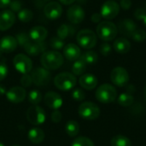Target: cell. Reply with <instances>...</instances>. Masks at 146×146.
<instances>
[{
  "instance_id": "obj_1",
  "label": "cell",
  "mask_w": 146,
  "mask_h": 146,
  "mask_svg": "<svg viewBox=\"0 0 146 146\" xmlns=\"http://www.w3.org/2000/svg\"><path fill=\"white\" fill-rule=\"evenodd\" d=\"M40 62L47 70H56L63 64V56L56 50L44 51L41 57Z\"/></svg>"
},
{
  "instance_id": "obj_2",
  "label": "cell",
  "mask_w": 146,
  "mask_h": 146,
  "mask_svg": "<svg viewBox=\"0 0 146 146\" xmlns=\"http://www.w3.org/2000/svg\"><path fill=\"white\" fill-rule=\"evenodd\" d=\"M97 34L104 41H112L118 34L117 26L110 21H101L97 27Z\"/></svg>"
},
{
  "instance_id": "obj_3",
  "label": "cell",
  "mask_w": 146,
  "mask_h": 146,
  "mask_svg": "<svg viewBox=\"0 0 146 146\" xmlns=\"http://www.w3.org/2000/svg\"><path fill=\"white\" fill-rule=\"evenodd\" d=\"M96 98L102 104H110L117 98V91L110 84H103L96 91Z\"/></svg>"
},
{
  "instance_id": "obj_4",
  "label": "cell",
  "mask_w": 146,
  "mask_h": 146,
  "mask_svg": "<svg viewBox=\"0 0 146 146\" xmlns=\"http://www.w3.org/2000/svg\"><path fill=\"white\" fill-rule=\"evenodd\" d=\"M76 82L77 80L75 78V75L68 72L58 74L54 80V84L56 87L64 92L73 89L75 86Z\"/></svg>"
},
{
  "instance_id": "obj_5",
  "label": "cell",
  "mask_w": 146,
  "mask_h": 146,
  "mask_svg": "<svg viewBox=\"0 0 146 146\" xmlns=\"http://www.w3.org/2000/svg\"><path fill=\"white\" fill-rule=\"evenodd\" d=\"M78 113L81 118L87 121H93L99 117L100 109L92 102H84L79 106Z\"/></svg>"
},
{
  "instance_id": "obj_6",
  "label": "cell",
  "mask_w": 146,
  "mask_h": 146,
  "mask_svg": "<svg viewBox=\"0 0 146 146\" xmlns=\"http://www.w3.org/2000/svg\"><path fill=\"white\" fill-rule=\"evenodd\" d=\"M76 39L80 47L84 49H87V50L92 49L93 47H95V45L97 44V41H98L96 33L90 29L80 30L77 33Z\"/></svg>"
},
{
  "instance_id": "obj_7",
  "label": "cell",
  "mask_w": 146,
  "mask_h": 146,
  "mask_svg": "<svg viewBox=\"0 0 146 146\" xmlns=\"http://www.w3.org/2000/svg\"><path fill=\"white\" fill-rule=\"evenodd\" d=\"M46 118L45 112L43 108L38 105L31 106L27 111V119L33 126H38L44 122Z\"/></svg>"
},
{
  "instance_id": "obj_8",
  "label": "cell",
  "mask_w": 146,
  "mask_h": 146,
  "mask_svg": "<svg viewBox=\"0 0 146 146\" xmlns=\"http://www.w3.org/2000/svg\"><path fill=\"white\" fill-rule=\"evenodd\" d=\"M110 80L116 86H126L129 81V74L126 68L116 67L110 73Z\"/></svg>"
},
{
  "instance_id": "obj_9",
  "label": "cell",
  "mask_w": 146,
  "mask_h": 146,
  "mask_svg": "<svg viewBox=\"0 0 146 146\" xmlns=\"http://www.w3.org/2000/svg\"><path fill=\"white\" fill-rule=\"evenodd\" d=\"M13 64L15 68V69L22 74H28L32 71L33 68V62L32 60L24 54H18L14 57Z\"/></svg>"
},
{
  "instance_id": "obj_10",
  "label": "cell",
  "mask_w": 146,
  "mask_h": 146,
  "mask_svg": "<svg viewBox=\"0 0 146 146\" xmlns=\"http://www.w3.org/2000/svg\"><path fill=\"white\" fill-rule=\"evenodd\" d=\"M119 12L120 5L114 0H108L102 5L100 14L104 19L112 20L118 15Z\"/></svg>"
},
{
  "instance_id": "obj_11",
  "label": "cell",
  "mask_w": 146,
  "mask_h": 146,
  "mask_svg": "<svg viewBox=\"0 0 146 146\" xmlns=\"http://www.w3.org/2000/svg\"><path fill=\"white\" fill-rule=\"evenodd\" d=\"M31 76L33 79V83L38 86H46L51 79L50 73L44 68H36L32 72Z\"/></svg>"
},
{
  "instance_id": "obj_12",
  "label": "cell",
  "mask_w": 146,
  "mask_h": 146,
  "mask_svg": "<svg viewBox=\"0 0 146 146\" xmlns=\"http://www.w3.org/2000/svg\"><path fill=\"white\" fill-rule=\"evenodd\" d=\"M86 16L85 10L80 5H72L68 8L67 11V17L68 21L73 24H80L81 23Z\"/></svg>"
},
{
  "instance_id": "obj_13",
  "label": "cell",
  "mask_w": 146,
  "mask_h": 146,
  "mask_svg": "<svg viewBox=\"0 0 146 146\" xmlns=\"http://www.w3.org/2000/svg\"><path fill=\"white\" fill-rule=\"evenodd\" d=\"M44 13L49 20H56L62 14V5L57 2H50L44 5Z\"/></svg>"
},
{
  "instance_id": "obj_14",
  "label": "cell",
  "mask_w": 146,
  "mask_h": 146,
  "mask_svg": "<svg viewBox=\"0 0 146 146\" xmlns=\"http://www.w3.org/2000/svg\"><path fill=\"white\" fill-rule=\"evenodd\" d=\"M6 97L9 102L13 104H19L24 101V99L26 98L27 92L23 87L14 86L6 92Z\"/></svg>"
},
{
  "instance_id": "obj_15",
  "label": "cell",
  "mask_w": 146,
  "mask_h": 146,
  "mask_svg": "<svg viewBox=\"0 0 146 146\" xmlns=\"http://www.w3.org/2000/svg\"><path fill=\"white\" fill-rule=\"evenodd\" d=\"M118 32L126 37H132L133 33L137 29V24L132 19H123L117 25Z\"/></svg>"
},
{
  "instance_id": "obj_16",
  "label": "cell",
  "mask_w": 146,
  "mask_h": 146,
  "mask_svg": "<svg viewBox=\"0 0 146 146\" xmlns=\"http://www.w3.org/2000/svg\"><path fill=\"white\" fill-rule=\"evenodd\" d=\"M15 21V15L13 11L5 9L0 12V31L9 29Z\"/></svg>"
},
{
  "instance_id": "obj_17",
  "label": "cell",
  "mask_w": 146,
  "mask_h": 146,
  "mask_svg": "<svg viewBox=\"0 0 146 146\" xmlns=\"http://www.w3.org/2000/svg\"><path fill=\"white\" fill-rule=\"evenodd\" d=\"M44 104L52 110H58L62 105V97L55 92H49L44 96Z\"/></svg>"
},
{
  "instance_id": "obj_18",
  "label": "cell",
  "mask_w": 146,
  "mask_h": 146,
  "mask_svg": "<svg viewBox=\"0 0 146 146\" xmlns=\"http://www.w3.org/2000/svg\"><path fill=\"white\" fill-rule=\"evenodd\" d=\"M18 45L17 40L12 36H5L0 39V51L3 53H10L14 51Z\"/></svg>"
},
{
  "instance_id": "obj_19",
  "label": "cell",
  "mask_w": 146,
  "mask_h": 146,
  "mask_svg": "<svg viewBox=\"0 0 146 146\" xmlns=\"http://www.w3.org/2000/svg\"><path fill=\"white\" fill-rule=\"evenodd\" d=\"M25 51L30 56H38L40 53H44L46 50V44L44 42H34L30 41L24 47Z\"/></svg>"
},
{
  "instance_id": "obj_20",
  "label": "cell",
  "mask_w": 146,
  "mask_h": 146,
  "mask_svg": "<svg viewBox=\"0 0 146 146\" xmlns=\"http://www.w3.org/2000/svg\"><path fill=\"white\" fill-rule=\"evenodd\" d=\"M63 55L68 61H76L81 56L80 49L74 44H68L63 48Z\"/></svg>"
},
{
  "instance_id": "obj_21",
  "label": "cell",
  "mask_w": 146,
  "mask_h": 146,
  "mask_svg": "<svg viewBox=\"0 0 146 146\" xmlns=\"http://www.w3.org/2000/svg\"><path fill=\"white\" fill-rule=\"evenodd\" d=\"M98 79L95 75L92 74H86L81 75V77L79 80V83L80 86L86 90L91 91L96 88L98 86Z\"/></svg>"
},
{
  "instance_id": "obj_22",
  "label": "cell",
  "mask_w": 146,
  "mask_h": 146,
  "mask_svg": "<svg viewBox=\"0 0 146 146\" xmlns=\"http://www.w3.org/2000/svg\"><path fill=\"white\" fill-rule=\"evenodd\" d=\"M28 34H29L31 40L34 42H44V40L47 37L48 31L44 27L36 26L30 30Z\"/></svg>"
},
{
  "instance_id": "obj_23",
  "label": "cell",
  "mask_w": 146,
  "mask_h": 146,
  "mask_svg": "<svg viewBox=\"0 0 146 146\" xmlns=\"http://www.w3.org/2000/svg\"><path fill=\"white\" fill-rule=\"evenodd\" d=\"M114 50L119 54H126L131 49V43L126 38H119L114 41Z\"/></svg>"
},
{
  "instance_id": "obj_24",
  "label": "cell",
  "mask_w": 146,
  "mask_h": 146,
  "mask_svg": "<svg viewBox=\"0 0 146 146\" xmlns=\"http://www.w3.org/2000/svg\"><path fill=\"white\" fill-rule=\"evenodd\" d=\"M28 139L33 143V144H40L44 141V133L42 129L38 127H34L32 128L28 132Z\"/></svg>"
},
{
  "instance_id": "obj_25",
  "label": "cell",
  "mask_w": 146,
  "mask_h": 146,
  "mask_svg": "<svg viewBox=\"0 0 146 146\" xmlns=\"http://www.w3.org/2000/svg\"><path fill=\"white\" fill-rule=\"evenodd\" d=\"M76 29L71 26V25H68V24H62L61 25L58 29H57V36L58 38H60L61 39H65L68 37L73 36L74 33H75Z\"/></svg>"
},
{
  "instance_id": "obj_26",
  "label": "cell",
  "mask_w": 146,
  "mask_h": 146,
  "mask_svg": "<svg viewBox=\"0 0 146 146\" xmlns=\"http://www.w3.org/2000/svg\"><path fill=\"white\" fill-rule=\"evenodd\" d=\"M65 131L70 137H75L80 133V124L76 121H68L65 126Z\"/></svg>"
},
{
  "instance_id": "obj_27",
  "label": "cell",
  "mask_w": 146,
  "mask_h": 146,
  "mask_svg": "<svg viewBox=\"0 0 146 146\" xmlns=\"http://www.w3.org/2000/svg\"><path fill=\"white\" fill-rule=\"evenodd\" d=\"M80 59H81L86 65L89 64V65H92V64H94L98 62V55L93 51V50H88V51H86L84 52Z\"/></svg>"
},
{
  "instance_id": "obj_28",
  "label": "cell",
  "mask_w": 146,
  "mask_h": 146,
  "mask_svg": "<svg viewBox=\"0 0 146 146\" xmlns=\"http://www.w3.org/2000/svg\"><path fill=\"white\" fill-rule=\"evenodd\" d=\"M133 102H134V97L128 92L121 93L117 98V103L122 107H129L133 104Z\"/></svg>"
},
{
  "instance_id": "obj_29",
  "label": "cell",
  "mask_w": 146,
  "mask_h": 146,
  "mask_svg": "<svg viewBox=\"0 0 146 146\" xmlns=\"http://www.w3.org/2000/svg\"><path fill=\"white\" fill-rule=\"evenodd\" d=\"M111 146H132L131 140L123 135H116L112 138L110 141Z\"/></svg>"
},
{
  "instance_id": "obj_30",
  "label": "cell",
  "mask_w": 146,
  "mask_h": 146,
  "mask_svg": "<svg viewBox=\"0 0 146 146\" xmlns=\"http://www.w3.org/2000/svg\"><path fill=\"white\" fill-rule=\"evenodd\" d=\"M86 69V64L81 60V59H78L76 61H74L73 67H72V72L73 74L74 75H81L85 73Z\"/></svg>"
},
{
  "instance_id": "obj_31",
  "label": "cell",
  "mask_w": 146,
  "mask_h": 146,
  "mask_svg": "<svg viewBox=\"0 0 146 146\" xmlns=\"http://www.w3.org/2000/svg\"><path fill=\"white\" fill-rule=\"evenodd\" d=\"M33 18V13L29 9H22L18 12V19L22 22H29Z\"/></svg>"
},
{
  "instance_id": "obj_32",
  "label": "cell",
  "mask_w": 146,
  "mask_h": 146,
  "mask_svg": "<svg viewBox=\"0 0 146 146\" xmlns=\"http://www.w3.org/2000/svg\"><path fill=\"white\" fill-rule=\"evenodd\" d=\"M42 100V94L38 90H32L28 93V101L33 105L38 104Z\"/></svg>"
},
{
  "instance_id": "obj_33",
  "label": "cell",
  "mask_w": 146,
  "mask_h": 146,
  "mask_svg": "<svg viewBox=\"0 0 146 146\" xmlns=\"http://www.w3.org/2000/svg\"><path fill=\"white\" fill-rule=\"evenodd\" d=\"M71 146H95L94 143L86 137H79L75 139Z\"/></svg>"
},
{
  "instance_id": "obj_34",
  "label": "cell",
  "mask_w": 146,
  "mask_h": 146,
  "mask_svg": "<svg viewBox=\"0 0 146 146\" xmlns=\"http://www.w3.org/2000/svg\"><path fill=\"white\" fill-rule=\"evenodd\" d=\"M135 42H144L146 39V32L143 29H136L131 37Z\"/></svg>"
},
{
  "instance_id": "obj_35",
  "label": "cell",
  "mask_w": 146,
  "mask_h": 146,
  "mask_svg": "<svg viewBox=\"0 0 146 146\" xmlns=\"http://www.w3.org/2000/svg\"><path fill=\"white\" fill-rule=\"evenodd\" d=\"M18 44L21 45V46H25L27 44H28L31 41V38L29 37V34H27V33H20L16 35L15 37Z\"/></svg>"
},
{
  "instance_id": "obj_36",
  "label": "cell",
  "mask_w": 146,
  "mask_h": 146,
  "mask_svg": "<svg viewBox=\"0 0 146 146\" xmlns=\"http://www.w3.org/2000/svg\"><path fill=\"white\" fill-rule=\"evenodd\" d=\"M50 45L53 50H62L64 48V41L61 39L60 38H52L50 42Z\"/></svg>"
},
{
  "instance_id": "obj_37",
  "label": "cell",
  "mask_w": 146,
  "mask_h": 146,
  "mask_svg": "<svg viewBox=\"0 0 146 146\" xmlns=\"http://www.w3.org/2000/svg\"><path fill=\"white\" fill-rule=\"evenodd\" d=\"M72 98L75 101L80 102V101H83L86 98V93L82 89L76 88L72 92Z\"/></svg>"
},
{
  "instance_id": "obj_38",
  "label": "cell",
  "mask_w": 146,
  "mask_h": 146,
  "mask_svg": "<svg viewBox=\"0 0 146 146\" xmlns=\"http://www.w3.org/2000/svg\"><path fill=\"white\" fill-rule=\"evenodd\" d=\"M21 84L22 85V86L24 87H29L32 84H33V79L32 76L28 74H25L22 75V77L21 78Z\"/></svg>"
},
{
  "instance_id": "obj_39",
  "label": "cell",
  "mask_w": 146,
  "mask_h": 146,
  "mask_svg": "<svg viewBox=\"0 0 146 146\" xmlns=\"http://www.w3.org/2000/svg\"><path fill=\"white\" fill-rule=\"evenodd\" d=\"M112 50V47L110 44L108 43H104L100 45L99 51L103 56H109Z\"/></svg>"
},
{
  "instance_id": "obj_40",
  "label": "cell",
  "mask_w": 146,
  "mask_h": 146,
  "mask_svg": "<svg viewBox=\"0 0 146 146\" xmlns=\"http://www.w3.org/2000/svg\"><path fill=\"white\" fill-rule=\"evenodd\" d=\"M9 8H10V10L11 11H13V12H19V11H21L22 9H21V7H22V3L19 1V0H14V1H11V3H10V4H9Z\"/></svg>"
},
{
  "instance_id": "obj_41",
  "label": "cell",
  "mask_w": 146,
  "mask_h": 146,
  "mask_svg": "<svg viewBox=\"0 0 146 146\" xmlns=\"http://www.w3.org/2000/svg\"><path fill=\"white\" fill-rule=\"evenodd\" d=\"M134 17L137 20L144 21V19L146 17V10L145 8H139L134 12Z\"/></svg>"
},
{
  "instance_id": "obj_42",
  "label": "cell",
  "mask_w": 146,
  "mask_h": 146,
  "mask_svg": "<svg viewBox=\"0 0 146 146\" xmlns=\"http://www.w3.org/2000/svg\"><path fill=\"white\" fill-rule=\"evenodd\" d=\"M8 75V67L4 62H0V81L4 80Z\"/></svg>"
},
{
  "instance_id": "obj_43",
  "label": "cell",
  "mask_w": 146,
  "mask_h": 146,
  "mask_svg": "<svg viewBox=\"0 0 146 146\" xmlns=\"http://www.w3.org/2000/svg\"><path fill=\"white\" fill-rule=\"evenodd\" d=\"M62 113L57 110H55L52 113H51V121L55 123H58L61 121L62 120Z\"/></svg>"
},
{
  "instance_id": "obj_44",
  "label": "cell",
  "mask_w": 146,
  "mask_h": 146,
  "mask_svg": "<svg viewBox=\"0 0 146 146\" xmlns=\"http://www.w3.org/2000/svg\"><path fill=\"white\" fill-rule=\"evenodd\" d=\"M132 6V1L131 0H121L120 2V7L123 9H129Z\"/></svg>"
},
{
  "instance_id": "obj_45",
  "label": "cell",
  "mask_w": 146,
  "mask_h": 146,
  "mask_svg": "<svg viewBox=\"0 0 146 146\" xmlns=\"http://www.w3.org/2000/svg\"><path fill=\"white\" fill-rule=\"evenodd\" d=\"M102 18H103V17H102L101 14H99V13H94V14L92 15V21L93 22H95V23L99 22V21H101Z\"/></svg>"
},
{
  "instance_id": "obj_46",
  "label": "cell",
  "mask_w": 146,
  "mask_h": 146,
  "mask_svg": "<svg viewBox=\"0 0 146 146\" xmlns=\"http://www.w3.org/2000/svg\"><path fill=\"white\" fill-rule=\"evenodd\" d=\"M11 0H0V9H5L9 6Z\"/></svg>"
},
{
  "instance_id": "obj_47",
  "label": "cell",
  "mask_w": 146,
  "mask_h": 146,
  "mask_svg": "<svg viewBox=\"0 0 146 146\" xmlns=\"http://www.w3.org/2000/svg\"><path fill=\"white\" fill-rule=\"evenodd\" d=\"M62 4H64V5H70V4H72L73 3H74L76 0H59Z\"/></svg>"
},
{
  "instance_id": "obj_48",
  "label": "cell",
  "mask_w": 146,
  "mask_h": 146,
  "mask_svg": "<svg viewBox=\"0 0 146 146\" xmlns=\"http://www.w3.org/2000/svg\"><path fill=\"white\" fill-rule=\"evenodd\" d=\"M3 94H6V89L3 85L0 84V96H2Z\"/></svg>"
},
{
  "instance_id": "obj_49",
  "label": "cell",
  "mask_w": 146,
  "mask_h": 146,
  "mask_svg": "<svg viewBox=\"0 0 146 146\" xmlns=\"http://www.w3.org/2000/svg\"><path fill=\"white\" fill-rule=\"evenodd\" d=\"M38 1H39L41 3H45V2H49V1H50V0H38Z\"/></svg>"
},
{
  "instance_id": "obj_50",
  "label": "cell",
  "mask_w": 146,
  "mask_h": 146,
  "mask_svg": "<svg viewBox=\"0 0 146 146\" xmlns=\"http://www.w3.org/2000/svg\"><path fill=\"white\" fill-rule=\"evenodd\" d=\"M144 93H145V98L146 100V86L145 87V92H144Z\"/></svg>"
},
{
  "instance_id": "obj_51",
  "label": "cell",
  "mask_w": 146,
  "mask_h": 146,
  "mask_svg": "<svg viewBox=\"0 0 146 146\" xmlns=\"http://www.w3.org/2000/svg\"><path fill=\"white\" fill-rule=\"evenodd\" d=\"M144 21V24H145V26L146 27V17L145 18V19H144V21Z\"/></svg>"
},
{
  "instance_id": "obj_52",
  "label": "cell",
  "mask_w": 146,
  "mask_h": 146,
  "mask_svg": "<svg viewBox=\"0 0 146 146\" xmlns=\"http://www.w3.org/2000/svg\"><path fill=\"white\" fill-rule=\"evenodd\" d=\"M0 146H4V145H3V143H1V142H0Z\"/></svg>"
},
{
  "instance_id": "obj_53",
  "label": "cell",
  "mask_w": 146,
  "mask_h": 146,
  "mask_svg": "<svg viewBox=\"0 0 146 146\" xmlns=\"http://www.w3.org/2000/svg\"><path fill=\"white\" fill-rule=\"evenodd\" d=\"M145 10H146V2H145Z\"/></svg>"
},
{
  "instance_id": "obj_54",
  "label": "cell",
  "mask_w": 146,
  "mask_h": 146,
  "mask_svg": "<svg viewBox=\"0 0 146 146\" xmlns=\"http://www.w3.org/2000/svg\"><path fill=\"white\" fill-rule=\"evenodd\" d=\"M0 56H1V51H0Z\"/></svg>"
},
{
  "instance_id": "obj_55",
  "label": "cell",
  "mask_w": 146,
  "mask_h": 146,
  "mask_svg": "<svg viewBox=\"0 0 146 146\" xmlns=\"http://www.w3.org/2000/svg\"><path fill=\"white\" fill-rule=\"evenodd\" d=\"M13 146H19V145H13Z\"/></svg>"
},
{
  "instance_id": "obj_56",
  "label": "cell",
  "mask_w": 146,
  "mask_h": 146,
  "mask_svg": "<svg viewBox=\"0 0 146 146\" xmlns=\"http://www.w3.org/2000/svg\"><path fill=\"white\" fill-rule=\"evenodd\" d=\"M145 68H146V67H145Z\"/></svg>"
}]
</instances>
